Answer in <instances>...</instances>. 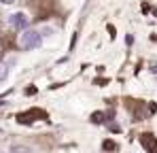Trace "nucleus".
<instances>
[{
    "mask_svg": "<svg viewBox=\"0 0 157 153\" xmlns=\"http://www.w3.org/2000/svg\"><path fill=\"white\" fill-rule=\"evenodd\" d=\"M0 2H2V4H15L17 0H0Z\"/></svg>",
    "mask_w": 157,
    "mask_h": 153,
    "instance_id": "nucleus-4",
    "label": "nucleus"
},
{
    "mask_svg": "<svg viewBox=\"0 0 157 153\" xmlns=\"http://www.w3.org/2000/svg\"><path fill=\"white\" fill-rule=\"evenodd\" d=\"M6 76H9V64L0 62V83H2V81H6Z\"/></svg>",
    "mask_w": 157,
    "mask_h": 153,
    "instance_id": "nucleus-3",
    "label": "nucleus"
},
{
    "mask_svg": "<svg viewBox=\"0 0 157 153\" xmlns=\"http://www.w3.org/2000/svg\"><path fill=\"white\" fill-rule=\"evenodd\" d=\"M43 45V34L38 30H24L21 36H19V47L24 51H32L38 49Z\"/></svg>",
    "mask_w": 157,
    "mask_h": 153,
    "instance_id": "nucleus-1",
    "label": "nucleus"
},
{
    "mask_svg": "<svg viewBox=\"0 0 157 153\" xmlns=\"http://www.w3.org/2000/svg\"><path fill=\"white\" fill-rule=\"evenodd\" d=\"M9 26L15 28V30H28V26H30V17H28L24 11H15V13L9 15Z\"/></svg>",
    "mask_w": 157,
    "mask_h": 153,
    "instance_id": "nucleus-2",
    "label": "nucleus"
}]
</instances>
